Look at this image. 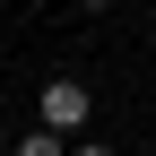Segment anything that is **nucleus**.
Returning a JSON list of instances; mask_svg holds the SVG:
<instances>
[{
    "mask_svg": "<svg viewBox=\"0 0 156 156\" xmlns=\"http://www.w3.org/2000/svg\"><path fill=\"white\" fill-rule=\"evenodd\" d=\"M35 113H44V130H52V139H69V130L78 122H87V87H78V78H52V87H44V104H35Z\"/></svg>",
    "mask_w": 156,
    "mask_h": 156,
    "instance_id": "1",
    "label": "nucleus"
},
{
    "mask_svg": "<svg viewBox=\"0 0 156 156\" xmlns=\"http://www.w3.org/2000/svg\"><path fill=\"white\" fill-rule=\"evenodd\" d=\"M17 156H69V147L52 139V130H35V139H17Z\"/></svg>",
    "mask_w": 156,
    "mask_h": 156,
    "instance_id": "2",
    "label": "nucleus"
},
{
    "mask_svg": "<svg viewBox=\"0 0 156 156\" xmlns=\"http://www.w3.org/2000/svg\"><path fill=\"white\" fill-rule=\"evenodd\" d=\"M69 156H113V147H95V139H87V147H69Z\"/></svg>",
    "mask_w": 156,
    "mask_h": 156,
    "instance_id": "3",
    "label": "nucleus"
},
{
    "mask_svg": "<svg viewBox=\"0 0 156 156\" xmlns=\"http://www.w3.org/2000/svg\"><path fill=\"white\" fill-rule=\"evenodd\" d=\"M78 9H113V0H78Z\"/></svg>",
    "mask_w": 156,
    "mask_h": 156,
    "instance_id": "4",
    "label": "nucleus"
}]
</instances>
